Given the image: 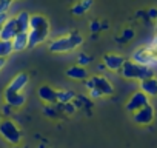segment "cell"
<instances>
[{"mask_svg": "<svg viewBox=\"0 0 157 148\" xmlns=\"http://www.w3.org/2000/svg\"><path fill=\"white\" fill-rule=\"evenodd\" d=\"M10 19V16L8 14H0V31H2V28H3V25L6 23V20Z\"/></svg>", "mask_w": 157, "mask_h": 148, "instance_id": "cell-26", "label": "cell"}, {"mask_svg": "<svg viewBox=\"0 0 157 148\" xmlns=\"http://www.w3.org/2000/svg\"><path fill=\"white\" fill-rule=\"evenodd\" d=\"M19 34V28H17V22L16 17H10L6 20V23L3 25L2 31H0V40H6V42H13V39Z\"/></svg>", "mask_w": 157, "mask_h": 148, "instance_id": "cell-4", "label": "cell"}, {"mask_svg": "<svg viewBox=\"0 0 157 148\" xmlns=\"http://www.w3.org/2000/svg\"><path fill=\"white\" fill-rule=\"evenodd\" d=\"M5 63H6V59H0V69L5 66Z\"/></svg>", "mask_w": 157, "mask_h": 148, "instance_id": "cell-31", "label": "cell"}, {"mask_svg": "<svg viewBox=\"0 0 157 148\" xmlns=\"http://www.w3.org/2000/svg\"><path fill=\"white\" fill-rule=\"evenodd\" d=\"M16 22H17V28L19 33H29V22H31V16L26 11H22L16 16Z\"/></svg>", "mask_w": 157, "mask_h": 148, "instance_id": "cell-14", "label": "cell"}, {"mask_svg": "<svg viewBox=\"0 0 157 148\" xmlns=\"http://www.w3.org/2000/svg\"><path fill=\"white\" fill-rule=\"evenodd\" d=\"M5 100H6V105H10L11 108H20L25 103V96L22 93H14V91L6 90L5 91Z\"/></svg>", "mask_w": 157, "mask_h": 148, "instance_id": "cell-12", "label": "cell"}, {"mask_svg": "<svg viewBox=\"0 0 157 148\" xmlns=\"http://www.w3.org/2000/svg\"><path fill=\"white\" fill-rule=\"evenodd\" d=\"M13 51H14V48H13V42L0 40V59H6Z\"/></svg>", "mask_w": 157, "mask_h": 148, "instance_id": "cell-20", "label": "cell"}, {"mask_svg": "<svg viewBox=\"0 0 157 148\" xmlns=\"http://www.w3.org/2000/svg\"><path fill=\"white\" fill-rule=\"evenodd\" d=\"M28 46H29L28 33H19L13 39V48H14V51H22V49H26Z\"/></svg>", "mask_w": 157, "mask_h": 148, "instance_id": "cell-15", "label": "cell"}, {"mask_svg": "<svg viewBox=\"0 0 157 148\" xmlns=\"http://www.w3.org/2000/svg\"><path fill=\"white\" fill-rule=\"evenodd\" d=\"M13 0H0V14H8Z\"/></svg>", "mask_w": 157, "mask_h": 148, "instance_id": "cell-22", "label": "cell"}, {"mask_svg": "<svg viewBox=\"0 0 157 148\" xmlns=\"http://www.w3.org/2000/svg\"><path fill=\"white\" fill-rule=\"evenodd\" d=\"M91 6H93V0H82V2H78V3L71 10V13H72L74 16H82V14L86 13Z\"/></svg>", "mask_w": 157, "mask_h": 148, "instance_id": "cell-19", "label": "cell"}, {"mask_svg": "<svg viewBox=\"0 0 157 148\" xmlns=\"http://www.w3.org/2000/svg\"><path fill=\"white\" fill-rule=\"evenodd\" d=\"M90 93H91V97H93V99H99V97H102V96H103V94H102L99 90H96V88H94V90H91Z\"/></svg>", "mask_w": 157, "mask_h": 148, "instance_id": "cell-28", "label": "cell"}, {"mask_svg": "<svg viewBox=\"0 0 157 148\" xmlns=\"http://www.w3.org/2000/svg\"><path fill=\"white\" fill-rule=\"evenodd\" d=\"M45 26H49L48 20L43 17V16H31V22H29V31L31 29H40V28H45Z\"/></svg>", "mask_w": 157, "mask_h": 148, "instance_id": "cell-18", "label": "cell"}, {"mask_svg": "<svg viewBox=\"0 0 157 148\" xmlns=\"http://www.w3.org/2000/svg\"><path fill=\"white\" fill-rule=\"evenodd\" d=\"M148 19H152V20H157V10L155 8H151L148 13H146Z\"/></svg>", "mask_w": 157, "mask_h": 148, "instance_id": "cell-25", "label": "cell"}, {"mask_svg": "<svg viewBox=\"0 0 157 148\" xmlns=\"http://www.w3.org/2000/svg\"><path fill=\"white\" fill-rule=\"evenodd\" d=\"M74 97V93L72 91H57V102L60 103H69Z\"/></svg>", "mask_w": 157, "mask_h": 148, "instance_id": "cell-21", "label": "cell"}, {"mask_svg": "<svg viewBox=\"0 0 157 148\" xmlns=\"http://www.w3.org/2000/svg\"><path fill=\"white\" fill-rule=\"evenodd\" d=\"M103 62H105V66L108 69H113V71H120L125 65V59L117 56V54H105L103 56Z\"/></svg>", "mask_w": 157, "mask_h": 148, "instance_id": "cell-9", "label": "cell"}, {"mask_svg": "<svg viewBox=\"0 0 157 148\" xmlns=\"http://www.w3.org/2000/svg\"><path fill=\"white\" fill-rule=\"evenodd\" d=\"M3 113H5V114L11 113V107H10V105H6V107H5V111H3Z\"/></svg>", "mask_w": 157, "mask_h": 148, "instance_id": "cell-32", "label": "cell"}, {"mask_svg": "<svg viewBox=\"0 0 157 148\" xmlns=\"http://www.w3.org/2000/svg\"><path fill=\"white\" fill-rule=\"evenodd\" d=\"M39 97L46 103H56L57 102V91L51 88L49 85H42L39 88Z\"/></svg>", "mask_w": 157, "mask_h": 148, "instance_id": "cell-13", "label": "cell"}, {"mask_svg": "<svg viewBox=\"0 0 157 148\" xmlns=\"http://www.w3.org/2000/svg\"><path fill=\"white\" fill-rule=\"evenodd\" d=\"M66 76L71 77V79H75V80H85L88 77V72L83 66H71L66 69Z\"/></svg>", "mask_w": 157, "mask_h": 148, "instance_id": "cell-17", "label": "cell"}, {"mask_svg": "<svg viewBox=\"0 0 157 148\" xmlns=\"http://www.w3.org/2000/svg\"><path fill=\"white\" fill-rule=\"evenodd\" d=\"M0 136H2L8 143H11L14 146L19 145L20 140H22V133H20L19 127L10 119L0 122Z\"/></svg>", "mask_w": 157, "mask_h": 148, "instance_id": "cell-3", "label": "cell"}, {"mask_svg": "<svg viewBox=\"0 0 157 148\" xmlns=\"http://www.w3.org/2000/svg\"><path fill=\"white\" fill-rule=\"evenodd\" d=\"M28 80H29L28 74L26 72H20V74H17V76L10 82V85H8L6 90L14 91V93H22V90L28 85Z\"/></svg>", "mask_w": 157, "mask_h": 148, "instance_id": "cell-11", "label": "cell"}, {"mask_svg": "<svg viewBox=\"0 0 157 148\" xmlns=\"http://www.w3.org/2000/svg\"><path fill=\"white\" fill-rule=\"evenodd\" d=\"M65 108H66V113H72L74 111V107L69 105V103H65Z\"/></svg>", "mask_w": 157, "mask_h": 148, "instance_id": "cell-30", "label": "cell"}, {"mask_svg": "<svg viewBox=\"0 0 157 148\" xmlns=\"http://www.w3.org/2000/svg\"><path fill=\"white\" fill-rule=\"evenodd\" d=\"M83 43V37L78 33H71L65 37L56 39L49 43V51L51 53H68L72 51L74 48L80 46Z\"/></svg>", "mask_w": 157, "mask_h": 148, "instance_id": "cell-1", "label": "cell"}, {"mask_svg": "<svg viewBox=\"0 0 157 148\" xmlns=\"http://www.w3.org/2000/svg\"><path fill=\"white\" fill-rule=\"evenodd\" d=\"M105 68H106V66H105V63H103V65H99V69H100V71H103Z\"/></svg>", "mask_w": 157, "mask_h": 148, "instance_id": "cell-33", "label": "cell"}, {"mask_svg": "<svg viewBox=\"0 0 157 148\" xmlns=\"http://www.w3.org/2000/svg\"><path fill=\"white\" fill-rule=\"evenodd\" d=\"M132 119H134V122L139 123V125H148V123H151L152 119H154V108H152L151 105H146L145 108L136 111L134 116H132Z\"/></svg>", "mask_w": 157, "mask_h": 148, "instance_id": "cell-8", "label": "cell"}, {"mask_svg": "<svg viewBox=\"0 0 157 148\" xmlns=\"http://www.w3.org/2000/svg\"><path fill=\"white\" fill-rule=\"evenodd\" d=\"M120 72L126 79H137L140 82L145 80V79H151L152 74H154L149 66H145V65H140V63H136V62H128V60L125 62Z\"/></svg>", "mask_w": 157, "mask_h": 148, "instance_id": "cell-2", "label": "cell"}, {"mask_svg": "<svg viewBox=\"0 0 157 148\" xmlns=\"http://www.w3.org/2000/svg\"><path fill=\"white\" fill-rule=\"evenodd\" d=\"M90 28H91V31H93V33H97L99 29H102V26H100V23H99V22H91V26H90Z\"/></svg>", "mask_w": 157, "mask_h": 148, "instance_id": "cell-27", "label": "cell"}, {"mask_svg": "<svg viewBox=\"0 0 157 148\" xmlns=\"http://www.w3.org/2000/svg\"><path fill=\"white\" fill-rule=\"evenodd\" d=\"M93 84H94V88L96 90H99L103 96L105 94H113L114 93V87H113V84L108 80V79H105V77H102V76H94L93 79Z\"/></svg>", "mask_w": 157, "mask_h": 148, "instance_id": "cell-10", "label": "cell"}, {"mask_svg": "<svg viewBox=\"0 0 157 148\" xmlns=\"http://www.w3.org/2000/svg\"><path fill=\"white\" fill-rule=\"evenodd\" d=\"M146 105H149V99L145 93L137 91L132 94V97L129 99V102L126 103V110L128 111H139L142 108H145Z\"/></svg>", "mask_w": 157, "mask_h": 148, "instance_id": "cell-5", "label": "cell"}, {"mask_svg": "<svg viewBox=\"0 0 157 148\" xmlns=\"http://www.w3.org/2000/svg\"><path fill=\"white\" fill-rule=\"evenodd\" d=\"M77 60H78V66H83V68H85V66L91 62V57L86 56V54H78Z\"/></svg>", "mask_w": 157, "mask_h": 148, "instance_id": "cell-23", "label": "cell"}, {"mask_svg": "<svg viewBox=\"0 0 157 148\" xmlns=\"http://www.w3.org/2000/svg\"><path fill=\"white\" fill-rule=\"evenodd\" d=\"M0 122H2V113H0Z\"/></svg>", "mask_w": 157, "mask_h": 148, "instance_id": "cell-35", "label": "cell"}, {"mask_svg": "<svg viewBox=\"0 0 157 148\" xmlns=\"http://www.w3.org/2000/svg\"><path fill=\"white\" fill-rule=\"evenodd\" d=\"M132 60L136 63H140V65H145L148 66L149 63H155V54L149 49V48H139L134 54H132Z\"/></svg>", "mask_w": 157, "mask_h": 148, "instance_id": "cell-6", "label": "cell"}, {"mask_svg": "<svg viewBox=\"0 0 157 148\" xmlns=\"http://www.w3.org/2000/svg\"><path fill=\"white\" fill-rule=\"evenodd\" d=\"M131 37H134V31H132V29H126V31L123 33V39H122V40L126 42V40H129Z\"/></svg>", "mask_w": 157, "mask_h": 148, "instance_id": "cell-24", "label": "cell"}, {"mask_svg": "<svg viewBox=\"0 0 157 148\" xmlns=\"http://www.w3.org/2000/svg\"><path fill=\"white\" fill-rule=\"evenodd\" d=\"M49 36V26H45V28H40V29H31L28 33V37H29V48H34L40 43H43Z\"/></svg>", "mask_w": 157, "mask_h": 148, "instance_id": "cell-7", "label": "cell"}, {"mask_svg": "<svg viewBox=\"0 0 157 148\" xmlns=\"http://www.w3.org/2000/svg\"><path fill=\"white\" fill-rule=\"evenodd\" d=\"M140 88H142V93H145L146 96H157V79L151 77V79L142 80Z\"/></svg>", "mask_w": 157, "mask_h": 148, "instance_id": "cell-16", "label": "cell"}, {"mask_svg": "<svg viewBox=\"0 0 157 148\" xmlns=\"http://www.w3.org/2000/svg\"><path fill=\"white\" fill-rule=\"evenodd\" d=\"M13 148H26V146H19V145H16V146H13Z\"/></svg>", "mask_w": 157, "mask_h": 148, "instance_id": "cell-34", "label": "cell"}, {"mask_svg": "<svg viewBox=\"0 0 157 148\" xmlns=\"http://www.w3.org/2000/svg\"><path fill=\"white\" fill-rule=\"evenodd\" d=\"M86 88H88L90 91H91V90H94V84H93V80H91V79L86 82Z\"/></svg>", "mask_w": 157, "mask_h": 148, "instance_id": "cell-29", "label": "cell"}]
</instances>
